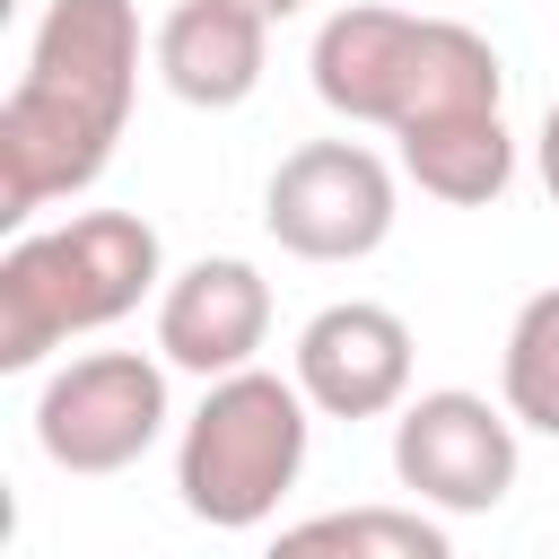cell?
Segmentation results:
<instances>
[{
    "mask_svg": "<svg viewBox=\"0 0 559 559\" xmlns=\"http://www.w3.org/2000/svg\"><path fill=\"white\" fill-rule=\"evenodd\" d=\"M157 428H166V367L140 349H87L52 367L35 393V445L52 472H79V480L131 472L157 445Z\"/></svg>",
    "mask_w": 559,
    "mask_h": 559,
    "instance_id": "obj_4",
    "label": "cell"
},
{
    "mask_svg": "<svg viewBox=\"0 0 559 559\" xmlns=\"http://www.w3.org/2000/svg\"><path fill=\"white\" fill-rule=\"evenodd\" d=\"M157 79L183 96V105H201V114H227V105H245L253 87H262V70H271V17H253V9H236V0H175L166 17H157Z\"/></svg>",
    "mask_w": 559,
    "mask_h": 559,
    "instance_id": "obj_10",
    "label": "cell"
},
{
    "mask_svg": "<svg viewBox=\"0 0 559 559\" xmlns=\"http://www.w3.org/2000/svg\"><path fill=\"white\" fill-rule=\"evenodd\" d=\"M402 175L428 192V201H454V210H480L515 183V140H507V114H463V122H428V131H402Z\"/></svg>",
    "mask_w": 559,
    "mask_h": 559,
    "instance_id": "obj_11",
    "label": "cell"
},
{
    "mask_svg": "<svg viewBox=\"0 0 559 559\" xmlns=\"http://www.w3.org/2000/svg\"><path fill=\"white\" fill-rule=\"evenodd\" d=\"M314 402L297 393V376H271V367H236L201 393V411L183 419V445H175V489H183V515L218 524V533H253L280 515V498L297 489L306 472V419Z\"/></svg>",
    "mask_w": 559,
    "mask_h": 559,
    "instance_id": "obj_3",
    "label": "cell"
},
{
    "mask_svg": "<svg viewBox=\"0 0 559 559\" xmlns=\"http://www.w3.org/2000/svg\"><path fill=\"white\" fill-rule=\"evenodd\" d=\"M140 297H166V245L140 210H79L35 227L0 253V367L26 376L44 349L140 314Z\"/></svg>",
    "mask_w": 559,
    "mask_h": 559,
    "instance_id": "obj_2",
    "label": "cell"
},
{
    "mask_svg": "<svg viewBox=\"0 0 559 559\" xmlns=\"http://www.w3.org/2000/svg\"><path fill=\"white\" fill-rule=\"evenodd\" d=\"M262 559H358V524H349V507H341V515H306V524H288Z\"/></svg>",
    "mask_w": 559,
    "mask_h": 559,
    "instance_id": "obj_14",
    "label": "cell"
},
{
    "mask_svg": "<svg viewBox=\"0 0 559 559\" xmlns=\"http://www.w3.org/2000/svg\"><path fill=\"white\" fill-rule=\"evenodd\" d=\"M349 524H358V559H454V542L419 507H349Z\"/></svg>",
    "mask_w": 559,
    "mask_h": 559,
    "instance_id": "obj_13",
    "label": "cell"
},
{
    "mask_svg": "<svg viewBox=\"0 0 559 559\" xmlns=\"http://www.w3.org/2000/svg\"><path fill=\"white\" fill-rule=\"evenodd\" d=\"M262 227L297 262H367L393 236V166L367 140H306L271 166Z\"/></svg>",
    "mask_w": 559,
    "mask_h": 559,
    "instance_id": "obj_6",
    "label": "cell"
},
{
    "mask_svg": "<svg viewBox=\"0 0 559 559\" xmlns=\"http://www.w3.org/2000/svg\"><path fill=\"white\" fill-rule=\"evenodd\" d=\"M411 52H419V17L411 9H384V0H349L314 26V96L341 114V122H376L393 131L402 114V87H411Z\"/></svg>",
    "mask_w": 559,
    "mask_h": 559,
    "instance_id": "obj_9",
    "label": "cell"
},
{
    "mask_svg": "<svg viewBox=\"0 0 559 559\" xmlns=\"http://www.w3.org/2000/svg\"><path fill=\"white\" fill-rule=\"evenodd\" d=\"M515 411L463 384H437L393 411V480L437 515H489L515 489Z\"/></svg>",
    "mask_w": 559,
    "mask_h": 559,
    "instance_id": "obj_5",
    "label": "cell"
},
{
    "mask_svg": "<svg viewBox=\"0 0 559 559\" xmlns=\"http://www.w3.org/2000/svg\"><path fill=\"white\" fill-rule=\"evenodd\" d=\"M140 96V9L131 0H44L17 87L0 96V218L26 227L44 201L87 192Z\"/></svg>",
    "mask_w": 559,
    "mask_h": 559,
    "instance_id": "obj_1",
    "label": "cell"
},
{
    "mask_svg": "<svg viewBox=\"0 0 559 559\" xmlns=\"http://www.w3.org/2000/svg\"><path fill=\"white\" fill-rule=\"evenodd\" d=\"M236 9H253V17H271V26H280V17H297L306 0H236Z\"/></svg>",
    "mask_w": 559,
    "mask_h": 559,
    "instance_id": "obj_16",
    "label": "cell"
},
{
    "mask_svg": "<svg viewBox=\"0 0 559 559\" xmlns=\"http://www.w3.org/2000/svg\"><path fill=\"white\" fill-rule=\"evenodd\" d=\"M297 393L323 419H384L411 402V323L376 297H341L297 332Z\"/></svg>",
    "mask_w": 559,
    "mask_h": 559,
    "instance_id": "obj_7",
    "label": "cell"
},
{
    "mask_svg": "<svg viewBox=\"0 0 559 559\" xmlns=\"http://www.w3.org/2000/svg\"><path fill=\"white\" fill-rule=\"evenodd\" d=\"M271 341V280L236 253H201L166 280L157 297V358L218 384L236 367H253V349Z\"/></svg>",
    "mask_w": 559,
    "mask_h": 559,
    "instance_id": "obj_8",
    "label": "cell"
},
{
    "mask_svg": "<svg viewBox=\"0 0 559 559\" xmlns=\"http://www.w3.org/2000/svg\"><path fill=\"white\" fill-rule=\"evenodd\" d=\"M533 166H542V192L559 201V105L542 114V140H533Z\"/></svg>",
    "mask_w": 559,
    "mask_h": 559,
    "instance_id": "obj_15",
    "label": "cell"
},
{
    "mask_svg": "<svg viewBox=\"0 0 559 559\" xmlns=\"http://www.w3.org/2000/svg\"><path fill=\"white\" fill-rule=\"evenodd\" d=\"M498 393L515 411V428L559 437V288H533L507 323V358H498Z\"/></svg>",
    "mask_w": 559,
    "mask_h": 559,
    "instance_id": "obj_12",
    "label": "cell"
}]
</instances>
